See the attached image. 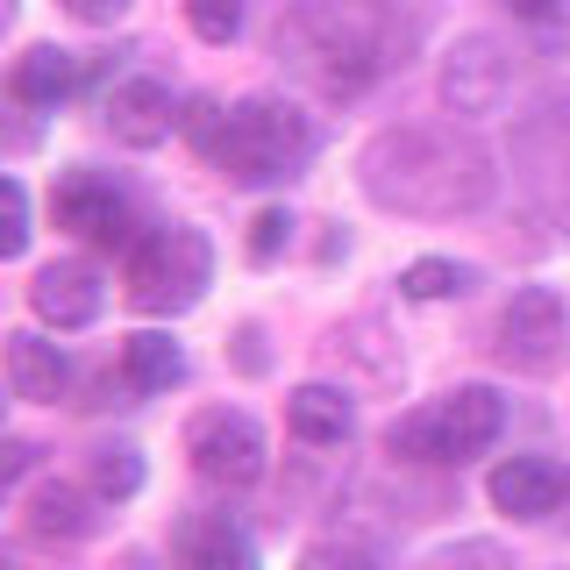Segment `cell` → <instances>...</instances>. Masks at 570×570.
<instances>
[{"label":"cell","mask_w":570,"mask_h":570,"mask_svg":"<svg viewBox=\"0 0 570 570\" xmlns=\"http://www.w3.org/2000/svg\"><path fill=\"white\" fill-rule=\"evenodd\" d=\"M478 285V272L471 264H456V257H414L400 272V293L406 299H463Z\"/></svg>","instance_id":"cell-20"},{"label":"cell","mask_w":570,"mask_h":570,"mask_svg":"<svg viewBox=\"0 0 570 570\" xmlns=\"http://www.w3.org/2000/svg\"><path fill=\"white\" fill-rule=\"evenodd\" d=\"M314 115L299 100H278V94H249L222 115V136H214V171L236 178V186H278L293 178L299 165L314 157Z\"/></svg>","instance_id":"cell-3"},{"label":"cell","mask_w":570,"mask_h":570,"mask_svg":"<svg viewBox=\"0 0 570 570\" xmlns=\"http://www.w3.org/2000/svg\"><path fill=\"white\" fill-rule=\"evenodd\" d=\"M186 29L200 43H236L243 36V0H186Z\"/></svg>","instance_id":"cell-23"},{"label":"cell","mask_w":570,"mask_h":570,"mask_svg":"<svg viewBox=\"0 0 570 570\" xmlns=\"http://www.w3.org/2000/svg\"><path fill=\"white\" fill-rule=\"evenodd\" d=\"M356 186L371 207L406 214V222H456V214L492 207L499 165L456 121H400L356 150Z\"/></svg>","instance_id":"cell-1"},{"label":"cell","mask_w":570,"mask_h":570,"mask_svg":"<svg viewBox=\"0 0 570 570\" xmlns=\"http://www.w3.org/2000/svg\"><path fill=\"white\" fill-rule=\"evenodd\" d=\"M178 129L200 142V150H214V136H222V107H214V100H193L186 115H178Z\"/></svg>","instance_id":"cell-28"},{"label":"cell","mask_w":570,"mask_h":570,"mask_svg":"<svg viewBox=\"0 0 570 570\" xmlns=\"http://www.w3.org/2000/svg\"><path fill=\"white\" fill-rule=\"evenodd\" d=\"M563 214H570V157H563Z\"/></svg>","instance_id":"cell-32"},{"label":"cell","mask_w":570,"mask_h":570,"mask_svg":"<svg viewBox=\"0 0 570 570\" xmlns=\"http://www.w3.org/2000/svg\"><path fill=\"white\" fill-rule=\"evenodd\" d=\"M58 8L71 22H86V29H115L121 14H129V0H58Z\"/></svg>","instance_id":"cell-27"},{"label":"cell","mask_w":570,"mask_h":570,"mask_svg":"<svg viewBox=\"0 0 570 570\" xmlns=\"http://www.w3.org/2000/svg\"><path fill=\"white\" fill-rule=\"evenodd\" d=\"M0 364H8V392L14 400H36V406H58L71 392V356L36 328H14L0 335Z\"/></svg>","instance_id":"cell-14"},{"label":"cell","mask_w":570,"mask_h":570,"mask_svg":"<svg viewBox=\"0 0 570 570\" xmlns=\"http://www.w3.org/2000/svg\"><path fill=\"white\" fill-rule=\"evenodd\" d=\"M50 222L65 228V236H79V243H94V249H121L129 257L136 236L150 222H136V200L115 186V178H100V171H58V186H50Z\"/></svg>","instance_id":"cell-7"},{"label":"cell","mask_w":570,"mask_h":570,"mask_svg":"<svg viewBox=\"0 0 570 570\" xmlns=\"http://www.w3.org/2000/svg\"><path fill=\"white\" fill-rule=\"evenodd\" d=\"M186 456H193V471L222 492H249L272 471V442H264L257 414H243V406H207V414H193Z\"/></svg>","instance_id":"cell-6"},{"label":"cell","mask_w":570,"mask_h":570,"mask_svg":"<svg viewBox=\"0 0 570 570\" xmlns=\"http://www.w3.org/2000/svg\"><path fill=\"white\" fill-rule=\"evenodd\" d=\"M285 428H293V442H307V450H343L350 428H356V406H350L343 385H293Z\"/></svg>","instance_id":"cell-17"},{"label":"cell","mask_w":570,"mask_h":570,"mask_svg":"<svg viewBox=\"0 0 570 570\" xmlns=\"http://www.w3.org/2000/svg\"><path fill=\"white\" fill-rule=\"evenodd\" d=\"M171 570H257V542L236 513H186L171 528Z\"/></svg>","instance_id":"cell-11"},{"label":"cell","mask_w":570,"mask_h":570,"mask_svg":"<svg viewBox=\"0 0 570 570\" xmlns=\"http://www.w3.org/2000/svg\"><path fill=\"white\" fill-rule=\"evenodd\" d=\"M507 8H513V22H528V29H563L570 0H507Z\"/></svg>","instance_id":"cell-29"},{"label":"cell","mask_w":570,"mask_h":570,"mask_svg":"<svg viewBox=\"0 0 570 570\" xmlns=\"http://www.w3.org/2000/svg\"><path fill=\"white\" fill-rule=\"evenodd\" d=\"M435 86H442V107H450V115L485 121V115H499V107L513 100V86H521V58H513L499 36L471 29V36H456V43H450Z\"/></svg>","instance_id":"cell-8"},{"label":"cell","mask_w":570,"mask_h":570,"mask_svg":"<svg viewBox=\"0 0 570 570\" xmlns=\"http://www.w3.org/2000/svg\"><path fill=\"white\" fill-rule=\"evenodd\" d=\"M0 142H8V150H29V142H36V129H29V121H14V129L0 121Z\"/></svg>","instance_id":"cell-30"},{"label":"cell","mask_w":570,"mask_h":570,"mask_svg":"<svg viewBox=\"0 0 570 570\" xmlns=\"http://www.w3.org/2000/svg\"><path fill=\"white\" fill-rule=\"evenodd\" d=\"M94 79V58H79V50H58V43H36L22 50V58L8 65V100L14 107H65L79 86Z\"/></svg>","instance_id":"cell-13"},{"label":"cell","mask_w":570,"mask_h":570,"mask_svg":"<svg viewBox=\"0 0 570 570\" xmlns=\"http://www.w3.org/2000/svg\"><path fill=\"white\" fill-rule=\"evenodd\" d=\"M171 385H186V350L165 328L121 335V392H171Z\"/></svg>","instance_id":"cell-18"},{"label":"cell","mask_w":570,"mask_h":570,"mask_svg":"<svg viewBox=\"0 0 570 570\" xmlns=\"http://www.w3.org/2000/svg\"><path fill=\"white\" fill-rule=\"evenodd\" d=\"M499 428H507V400H499L492 385H456V392H442V400H428V406L392 421L385 456H400V463H471L499 442Z\"/></svg>","instance_id":"cell-5"},{"label":"cell","mask_w":570,"mask_h":570,"mask_svg":"<svg viewBox=\"0 0 570 570\" xmlns=\"http://www.w3.org/2000/svg\"><path fill=\"white\" fill-rule=\"evenodd\" d=\"M0 421H8V400H0Z\"/></svg>","instance_id":"cell-34"},{"label":"cell","mask_w":570,"mask_h":570,"mask_svg":"<svg viewBox=\"0 0 570 570\" xmlns=\"http://www.w3.org/2000/svg\"><path fill=\"white\" fill-rule=\"evenodd\" d=\"M36 442H22V435H0V499H14V485H22V478L36 471Z\"/></svg>","instance_id":"cell-26"},{"label":"cell","mask_w":570,"mask_h":570,"mask_svg":"<svg viewBox=\"0 0 570 570\" xmlns=\"http://www.w3.org/2000/svg\"><path fill=\"white\" fill-rule=\"evenodd\" d=\"M29 307H36V321H50V328H86V321H100V307H107V285L86 257H58V264L36 272Z\"/></svg>","instance_id":"cell-12"},{"label":"cell","mask_w":570,"mask_h":570,"mask_svg":"<svg viewBox=\"0 0 570 570\" xmlns=\"http://www.w3.org/2000/svg\"><path fill=\"white\" fill-rule=\"evenodd\" d=\"M563 356V299L549 285H521L499 314V364L528 371V379H549Z\"/></svg>","instance_id":"cell-9"},{"label":"cell","mask_w":570,"mask_h":570,"mask_svg":"<svg viewBox=\"0 0 570 570\" xmlns=\"http://www.w3.org/2000/svg\"><path fill=\"white\" fill-rule=\"evenodd\" d=\"M14 14H22V0H0V36L14 29Z\"/></svg>","instance_id":"cell-31"},{"label":"cell","mask_w":570,"mask_h":570,"mask_svg":"<svg viewBox=\"0 0 570 570\" xmlns=\"http://www.w3.org/2000/svg\"><path fill=\"white\" fill-rule=\"evenodd\" d=\"M100 507H107V499H100L94 485H65V478H43V485L29 492L22 528H29V542H86V534L100 528Z\"/></svg>","instance_id":"cell-16"},{"label":"cell","mask_w":570,"mask_h":570,"mask_svg":"<svg viewBox=\"0 0 570 570\" xmlns=\"http://www.w3.org/2000/svg\"><path fill=\"white\" fill-rule=\"evenodd\" d=\"M435 570H513V557L499 542H456L435 557Z\"/></svg>","instance_id":"cell-25"},{"label":"cell","mask_w":570,"mask_h":570,"mask_svg":"<svg viewBox=\"0 0 570 570\" xmlns=\"http://www.w3.org/2000/svg\"><path fill=\"white\" fill-rule=\"evenodd\" d=\"M285 243H293V214H285V207H264L257 222H249V264H278Z\"/></svg>","instance_id":"cell-24"},{"label":"cell","mask_w":570,"mask_h":570,"mask_svg":"<svg viewBox=\"0 0 570 570\" xmlns=\"http://www.w3.org/2000/svg\"><path fill=\"white\" fill-rule=\"evenodd\" d=\"M214 285V243L193 222H150L136 236V249L121 257V293L136 314H186L200 307Z\"/></svg>","instance_id":"cell-4"},{"label":"cell","mask_w":570,"mask_h":570,"mask_svg":"<svg viewBox=\"0 0 570 570\" xmlns=\"http://www.w3.org/2000/svg\"><path fill=\"white\" fill-rule=\"evenodd\" d=\"M86 485H94L107 507H115V499H136L142 492V450L136 442H100L94 463H86Z\"/></svg>","instance_id":"cell-19"},{"label":"cell","mask_w":570,"mask_h":570,"mask_svg":"<svg viewBox=\"0 0 570 570\" xmlns=\"http://www.w3.org/2000/svg\"><path fill=\"white\" fill-rule=\"evenodd\" d=\"M299 570H385V557L371 542H356V534H328V542H307Z\"/></svg>","instance_id":"cell-22"},{"label":"cell","mask_w":570,"mask_h":570,"mask_svg":"<svg viewBox=\"0 0 570 570\" xmlns=\"http://www.w3.org/2000/svg\"><path fill=\"white\" fill-rule=\"evenodd\" d=\"M0 570H14V563H8V549H0Z\"/></svg>","instance_id":"cell-33"},{"label":"cell","mask_w":570,"mask_h":570,"mask_svg":"<svg viewBox=\"0 0 570 570\" xmlns=\"http://www.w3.org/2000/svg\"><path fill=\"white\" fill-rule=\"evenodd\" d=\"M36 236V222H29V186L14 171H0V264L8 257H22Z\"/></svg>","instance_id":"cell-21"},{"label":"cell","mask_w":570,"mask_h":570,"mask_svg":"<svg viewBox=\"0 0 570 570\" xmlns=\"http://www.w3.org/2000/svg\"><path fill=\"white\" fill-rule=\"evenodd\" d=\"M100 121L115 129L121 150H157L171 129H178V107H171V86L165 79H115L100 100Z\"/></svg>","instance_id":"cell-10"},{"label":"cell","mask_w":570,"mask_h":570,"mask_svg":"<svg viewBox=\"0 0 570 570\" xmlns=\"http://www.w3.org/2000/svg\"><path fill=\"white\" fill-rule=\"evenodd\" d=\"M485 492H492L499 513H513V521H549V513L570 499V478H563L549 456H507V463L492 471Z\"/></svg>","instance_id":"cell-15"},{"label":"cell","mask_w":570,"mask_h":570,"mask_svg":"<svg viewBox=\"0 0 570 570\" xmlns=\"http://www.w3.org/2000/svg\"><path fill=\"white\" fill-rule=\"evenodd\" d=\"M406 50L414 29H400L392 0H293L272 36V58L321 100L371 94L392 65H406Z\"/></svg>","instance_id":"cell-2"}]
</instances>
